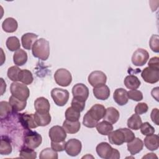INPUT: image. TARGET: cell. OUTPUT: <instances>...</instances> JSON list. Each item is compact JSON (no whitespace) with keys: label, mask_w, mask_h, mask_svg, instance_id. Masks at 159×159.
<instances>
[{"label":"cell","mask_w":159,"mask_h":159,"mask_svg":"<svg viewBox=\"0 0 159 159\" xmlns=\"http://www.w3.org/2000/svg\"><path fill=\"white\" fill-rule=\"evenodd\" d=\"M32 53L34 57L47 60L50 55L49 42L43 38L37 40L32 46Z\"/></svg>","instance_id":"6da1fadb"},{"label":"cell","mask_w":159,"mask_h":159,"mask_svg":"<svg viewBox=\"0 0 159 159\" xmlns=\"http://www.w3.org/2000/svg\"><path fill=\"white\" fill-rule=\"evenodd\" d=\"M98 155L104 159H118L120 158L119 152L112 148L110 144L107 142H101L99 143L96 148Z\"/></svg>","instance_id":"7a4b0ae2"},{"label":"cell","mask_w":159,"mask_h":159,"mask_svg":"<svg viewBox=\"0 0 159 159\" xmlns=\"http://www.w3.org/2000/svg\"><path fill=\"white\" fill-rule=\"evenodd\" d=\"M10 91L12 96L22 101H26L30 95L29 88L25 84L17 81L11 83Z\"/></svg>","instance_id":"3957f363"},{"label":"cell","mask_w":159,"mask_h":159,"mask_svg":"<svg viewBox=\"0 0 159 159\" xmlns=\"http://www.w3.org/2000/svg\"><path fill=\"white\" fill-rule=\"evenodd\" d=\"M42 142V136L37 132L27 129V130L25 132L24 136V142L25 146L32 149H35L40 145Z\"/></svg>","instance_id":"277c9868"},{"label":"cell","mask_w":159,"mask_h":159,"mask_svg":"<svg viewBox=\"0 0 159 159\" xmlns=\"http://www.w3.org/2000/svg\"><path fill=\"white\" fill-rule=\"evenodd\" d=\"M54 79L57 84L63 87L69 86L72 81L71 73L65 68L58 69L54 74Z\"/></svg>","instance_id":"5b68a950"},{"label":"cell","mask_w":159,"mask_h":159,"mask_svg":"<svg viewBox=\"0 0 159 159\" xmlns=\"http://www.w3.org/2000/svg\"><path fill=\"white\" fill-rule=\"evenodd\" d=\"M51 96L56 105L63 106L69 99V92L66 89L55 88L51 91Z\"/></svg>","instance_id":"8992f818"},{"label":"cell","mask_w":159,"mask_h":159,"mask_svg":"<svg viewBox=\"0 0 159 159\" xmlns=\"http://www.w3.org/2000/svg\"><path fill=\"white\" fill-rule=\"evenodd\" d=\"M88 80L93 87L96 88L105 84L107 81V77L104 72L96 70L89 75Z\"/></svg>","instance_id":"52a82bcc"},{"label":"cell","mask_w":159,"mask_h":159,"mask_svg":"<svg viewBox=\"0 0 159 159\" xmlns=\"http://www.w3.org/2000/svg\"><path fill=\"white\" fill-rule=\"evenodd\" d=\"M149 58L148 52L143 48L136 50L132 57V63L136 66H141L145 65Z\"/></svg>","instance_id":"ba28073f"},{"label":"cell","mask_w":159,"mask_h":159,"mask_svg":"<svg viewBox=\"0 0 159 159\" xmlns=\"http://www.w3.org/2000/svg\"><path fill=\"white\" fill-rule=\"evenodd\" d=\"M82 144L81 141L76 139H71L66 142L65 152L71 157H76L81 151Z\"/></svg>","instance_id":"9c48e42d"},{"label":"cell","mask_w":159,"mask_h":159,"mask_svg":"<svg viewBox=\"0 0 159 159\" xmlns=\"http://www.w3.org/2000/svg\"><path fill=\"white\" fill-rule=\"evenodd\" d=\"M141 76L143 80L148 83H156L159 80V70L152 68L149 66L146 67L142 70Z\"/></svg>","instance_id":"30bf717a"},{"label":"cell","mask_w":159,"mask_h":159,"mask_svg":"<svg viewBox=\"0 0 159 159\" xmlns=\"http://www.w3.org/2000/svg\"><path fill=\"white\" fill-rule=\"evenodd\" d=\"M73 98L86 101L89 96V89L88 87L83 83H77L72 88Z\"/></svg>","instance_id":"8fae6325"},{"label":"cell","mask_w":159,"mask_h":159,"mask_svg":"<svg viewBox=\"0 0 159 159\" xmlns=\"http://www.w3.org/2000/svg\"><path fill=\"white\" fill-rule=\"evenodd\" d=\"M48 135L51 141L62 142L64 141L66 137V132L62 127L55 125L50 129Z\"/></svg>","instance_id":"7c38bea8"},{"label":"cell","mask_w":159,"mask_h":159,"mask_svg":"<svg viewBox=\"0 0 159 159\" xmlns=\"http://www.w3.org/2000/svg\"><path fill=\"white\" fill-rule=\"evenodd\" d=\"M19 122L21 125L26 129H35L38 127L36 124L34 114H30L27 112H24L19 114Z\"/></svg>","instance_id":"4fadbf2b"},{"label":"cell","mask_w":159,"mask_h":159,"mask_svg":"<svg viewBox=\"0 0 159 159\" xmlns=\"http://www.w3.org/2000/svg\"><path fill=\"white\" fill-rule=\"evenodd\" d=\"M108 140L110 143L116 145H121L125 142V134L121 129L112 131L108 135Z\"/></svg>","instance_id":"5bb4252c"},{"label":"cell","mask_w":159,"mask_h":159,"mask_svg":"<svg viewBox=\"0 0 159 159\" xmlns=\"http://www.w3.org/2000/svg\"><path fill=\"white\" fill-rule=\"evenodd\" d=\"M34 107L36 112L40 114H46L49 112L50 105L47 98L40 97L35 99L34 102Z\"/></svg>","instance_id":"9a60e30c"},{"label":"cell","mask_w":159,"mask_h":159,"mask_svg":"<svg viewBox=\"0 0 159 159\" xmlns=\"http://www.w3.org/2000/svg\"><path fill=\"white\" fill-rule=\"evenodd\" d=\"M105 107L100 104H96L93 105L91 109L88 111L89 115L97 122H99L102 119L106 114Z\"/></svg>","instance_id":"2e32d148"},{"label":"cell","mask_w":159,"mask_h":159,"mask_svg":"<svg viewBox=\"0 0 159 159\" xmlns=\"http://www.w3.org/2000/svg\"><path fill=\"white\" fill-rule=\"evenodd\" d=\"M114 101L119 106H124L128 102L127 91L124 88H117L113 94Z\"/></svg>","instance_id":"e0dca14e"},{"label":"cell","mask_w":159,"mask_h":159,"mask_svg":"<svg viewBox=\"0 0 159 159\" xmlns=\"http://www.w3.org/2000/svg\"><path fill=\"white\" fill-rule=\"evenodd\" d=\"M93 92L94 97L100 100H106L110 96V89L106 84L94 88Z\"/></svg>","instance_id":"ac0fdd59"},{"label":"cell","mask_w":159,"mask_h":159,"mask_svg":"<svg viewBox=\"0 0 159 159\" xmlns=\"http://www.w3.org/2000/svg\"><path fill=\"white\" fill-rule=\"evenodd\" d=\"M38 35L34 33L24 34L21 37L22 47L25 50H30L35 42L37 40Z\"/></svg>","instance_id":"d6986e66"},{"label":"cell","mask_w":159,"mask_h":159,"mask_svg":"<svg viewBox=\"0 0 159 159\" xmlns=\"http://www.w3.org/2000/svg\"><path fill=\"white\" fill-rule=\"evenodd\" d=\"M119 112L115 107H109L106 109V114L103 117L104 120L114 124L117 122L119 119Z\"/></svg>","instance_id":"ffe728a7"},{"label":"cell","mask_w":159,"mask_h":159,"mask_svg":"<svg viewBox=\"0 0 159 159\" xmlns=\"http://www.w3.org/2000/svg\"><path fill=\"white\" fill-rule=\"evenodd\" d=\"M159 137L158 135L152 134L150 135H147L144 139V145L147 149L151 151L156 150L158 148Z\"/></svg>","instance_id":"44dd1931"},{"label":"cell","mask_w":159,"mask_h":159,"mask_svg":"<svg viewBox=\"0 0 159 159\" xmlns=\"http://www.w3.org/2000/svg\"><path fill=\"white\" fill-rule=\"evenodd\" d=\"M143 147V143L139 138H135L127 143V150L131 155H135L139 153Z\"/></svg>","instance_id":"7402d4cb"},{"label":"cell","mask_w":159,"mask_h":159,"mask_svg":"<svg viewBox=\"0 0 159 159\" xmlns=\"http://www.w3.org/2000/svg\"><path fill=\"white\" fill-rule=\"evenodd\" d=\"M62 127L64 129L66 133L73 134L77 133L80 130L81 124L79 120L70 121L66 119L63 123Z\"/></svg>","instance_id":"603a6c76"},{"label":"cell","mask_w":159,"mask_h":159,"mask_svg":"<svg viewBox=\"0 0 159 159\" xmlns=\"http://www.w3.org/2000/svg\"><path fill=\"white\" fill-rule=\"evenodd\" d=\"M18 27L17 20L12 17H7L2 23V28L4 31L7 33L14 32Z\"/></svg>","instance_id":"cb8c5ba5"},{"label":"cell","mask_w":159,"mask_h":159,"mask_svg":"<svg viewBox=\"0 0 159 159\" xmlns=\"http://www.w3.org/2000/svg\"><path fill=\"white\" fill-rule=\"evenodd\" d=\"M27 61V53L22 50L19 49L16 50L13 55V61L17 66H22Z\"/></svg>","instance_id":"d4e9b609"},{"label":"cell","mask_w":159,"mask_h":159,"mask_svg":"<svg viewBox=\"0 0 159 159\" xmlns=\"http://www.w3.org/2000/svg\"><path fill=\"white\" fill-rule=\"evenodd\" d=\"M35 121L38 126H46L51 122V116L48 113L40 114L35 112L34 114Z\"/></svg>","instance_id":"484cf974"},{"label":"cell","mask_w":159,"mask_h":159,"mask_svg":"<svg viewBox=\"0 0 159 159\" xmlns=\"http://www.w3.org/2000/svg\"><path fill=\"white\" fill-rule=\"evenodd\" d=\"M9 102L11 104L12 108V111L14 112L22 111L25 108L26 104H27L26 101L20 100L12 95L10 96L9 99Z\"/></svg>","instance_id":"4316f807"},{"label":"cell","mask_w":159,"mask_h":159,"mask_svg":"<svg viewBox=\"0 0 159 159\" xmlns=\"http://www.w3.org/2000/svg\"><path fill=\"white\" fill-rule=\"evenodd\" d=\"M125 87L129 89H136L140 86V81L135 75L127 76L124 81Z\"/></svg>","instance_id":"83f0119b"},{"label":"cell","mask_w":159,"mask_h":159,"mask_svg":"<svg viewBox=\"0 0 159 159\" xmlns=\"http://www.w3.org/2000/svg\"><path fill=\"white\" fill-rule=\"evenodd\" d=\"M12 148L10 139L6 136H1L0 153L2 155H7L12 152Z\"/></svg>","instance_id":"f1b7e54d"},{"label":"cell","mask_w":159,"mask_h":159,"mask_svg":"<svg viewBox=\"0 0 159 159\" xmlns=\"http://www.w3.org/2000/svg\"><path fill=\"white\" fill-rule=\"evenodd\" d=\"M142 124V119L140 117L139 115L137 114H134L132 115L131 117H130L127 120V127L130 129L137 130L140 129L141 125Z\"/></svg>","instance_id":"f546056e"},{"label":"cell","mask_w":159,"mask_h":159,"mask_svg":"<svg viewBox=\"0 0 159 159\" xmlns=\"http://www.w3.org/2000/svg\"><path fill=\"white\" fill-rule=\"evenodd\" d=\"M96 127L98 132L102 135H107L113 130L112 124L106 120L98 122Z\"/></svg>","instance_id":"4dcf8cb0"},{"label":"cell","mask_w":159,"mask_h":159,"mask_svg":"<svg viewBox=\"0 0 159 159\" xmlns=\"http://www.w3.org/2000/svg\"><path fill=\"white\" fill-rule=\"evenodd\" d=\"M34 80L33 75L31 71L28 70H21L19 76V81L22 82V83L25 84V85L30 84Z\"/></svg>","instance_id":"1f68e13d"},{"label":"cell","mask_w":159,"mask_h":159,"mask_svg":"<svg viewBox=\"0 0 159 159\" xmlns=\"http://www.w3.org/2000/svg\"><path fill=\"white\" fill-rule=\"evenodd\" d=\"M6 45L7 48L11 52H16V50L20 49V44L19 39L17 37L12 36L7 38Z\"/></svg>","instance_id":"d6a6232c"},{"label":"cell","mask_w":159,"mask_h":159,"mask_svg":"<svg viewBox=\"0 0 159 159\" xmlns=\"http://www.w3.org/2000/svg\"><path fill=\"white\" fill-rule=\"evenodd\" d=\"M19 157L22 158L34 159L37 158V153L34 150V149L25 145L21 148L19 153Z\"/></svg>","instance_id":"836d02e7"},{"label":"cell","mask_w":159,"mask_h":159,"mask_svg":"<svg viewBox=\"0 0 159 159\" xmlns=\"http://www.w3.org/2000/svg\"><path fill=\"white\" fill-rule=\"evenodd\" d=\"M66 120L70 121H77L80 117V112L76 110L71 106L68 107L65 113Z\"/></svg>","instance_id":"e575fe53"},{"label":"cell","mask_w":159,"mask_h":159,"mask_svg":"<svg viewBox=\"0 0 159 159\" xmlns=\"http://www.w3.org/2000/svg\"><path fill=\"white\" fill-rule=\"evenodd\" d=\"M40 159H57V152L53 150L52 148H46L41 151L39 155Z\"/></svg>","instance_id":"d590c367"},{"label":"cell","mask_w":159,"mask_h":159,"mask_svg":"<svg viewBox=\"0 0 159 159\" xmlns=\"http://www.w3.org/2000/svg\"><path fill=\"white\" fill-rule=\"evenodd\" d=\"M12 108L9 104L6 101H1L0 102V116L1 118L3 119L8 116L12 112Z\"/></svg>","instance_id":"8d00e7d4"},{"label":"cell","mask_w":159,"mask_h":159,"mask_svg":"<svg viewBox=\"0 0 159 159\" xmlns=\"http://www.w3.org/2000/svg\"><path fill=\"white\" fill-rule=\"evenodd\" d=\"M21 71V69H20L17 66H12L8 68L7 70V77L12 80V81H19V73Z\"/></svg>","instance_id":"74e56055"},{"label":"cell","mask_w":159,"mask_h":159,"mask_svg":"<svg viewBox=\"0 0 159 159\" xmlns=\"http://www.w3.org/2000/svg\"><path fill=\"white\" fill-rule=\"evenodd\" d=\"M98 123V122L95 120L88 112L84 114L83 119V124L85 127L88 128H93L96 126Z\"/></svg>","instance_id":"f35d334b"},{"label":"cell","mask_w":159,"mask_h":159,"mask_svg":"<svg viewBox=\"0 0 159 159\" xmlns=\"http://www.w3.org/2000/svg\"><path fill=\"white\" fill-rule=\"evenodd\" d=\"M140 132L144 135H150L155 133V130L154 127L148 122L142 123L140 127Z\"/></svg>","instance_id":"ab89813d"},{"label":"cell","mask_w":159,"mask_h":159,"mask_svg":"<svg viewBox=\"0 0 159 159\" xmlns=\"http://www.w3.org/2000/svg\"><path fill=\"white\" fill-rule=\"evenodd\" d=\"M159 37L158 35L153 34L151 36L150 40H149V45L151 48V50L155 52L158 53L159 52V42H158Z\"/></svg>","instance_id":"60d3db41"},{"label":"cell","mask_w":159,"mask_h":159,"mask_svg":"<svg viewBox=\"0 0 159 159\" xmlns=\"http://www.w3.org/2000/svg\"><path fill=\"white\" fill-rule=\"evenodd\" d=\"M127 96L129 99L135 101H140L143 99L142 93L137 89H131L127 91Z\"/></svg>","instance_id":"b9f144b4"},{"label":"cell","mask_w":159,"mask_h":159,"mask_svg":"<svg viewBox=\"0 0 159 159\" xmlns=\"http://www.w3.org/2000/svg\"><path fill=\"white\" fill-rule=\"evenodd\" d=\"M71 105L72 107L81 112L84 110L85 107V101L73 98L71 101Z\"/></svg>","instance_id":"7bdbcfd3"},{"label":"cell","mask_w":159,"mask_h":159,"mask_svg":"<svg viewBox=\"0 0 159 159\" xmlns=\"http://www.w3.org/2000/svg\"><path fill=\"white\" fill-rule=\"evenodd\" d=\"M66 142H53L51 141V148L56 152H62L65 150Z\"/></svg>","instance_id":"ee69618b"},{"label":"cell","mask_w":159,"mask_h":159,"mask_svg":"<svg viewBox=\"0 0 159 159\" xmlns=\"http://www.w3.org/2000/svg\"><path fill=\"white\" fill-rule=\"evenodd\" d=\"M148 105L145 102H139L135 107V112L138 115L143 114L148 111Z\"/></svg>","instance_id":"f6af8a7d"},{"label":"cell","mask_w":159,"mask_h":159,"mask_svg":"<svg viewBox=\"0 0 159 159\" xmlns=\"http://www.w3.org/2000/svg\"><path fill=\"white\" fill-rule=\"evenodd\" d=\"M125 137V142L128 143L131 142L135 139V134L134 132L129 129L127 128H122Z\"/></svg>","instance_id":"bcb514c9"},{"label":"cell","mask_w":159,"mask_h":159,"mask_svg":"<svg viewBox=\"0 0 159 159\" xmlns=\"http://www.w3.org/2000/svg\"><path fill=\"white\" fill-rule=\"evenodd\" d=\"M148 65L150 68L159 70V58L158 57H152L149 60Z\"/></svg>","instance_id":"7dc6e473"},{"label":"cell","mask_w":159,"mask_h":159,"mask_svg":"<svg viewBox=\"0 0 159 159\" xmlns=\"http://www.w3.org/2000/svg\"><path fill=\"white\" fill-rule=\"evenodd\" d=\"M150 117L153 123H155L156 125H158L159 122H158V109L157 108H154L152 109L151 114H150Z\"/></svg>","instance_id":"c3c4849f"},{"label":"cell","mask_w":159,"mask_h":159,"mask_svg":"<svg viewBox=\"0 0 159 159\" xmlns=\"http://www.w3.org/2000/svg\"><path fill=\"white\" fill-rule=\"evenodd\" d=\"M158 87L153 88L151 91V94L153 98L156 99L157 101H158Z\"/></svg>","instance_id":"681fc988"},{"label":"cell","mask_w":159,"mask_h":159,"mask_svg":"<svg viewBox=\"0 0 159 159\" xmlns=\"http://www.w3.org/2000/svg\"><path fill=\"white\" fill-rule=\"evenodd\" d=\"M154 157H155L156 158H157V157L155 155V153H147L145 156H143V158H154Z\"/></svg>","instance_id":"f907efd6"}]
</instances>
